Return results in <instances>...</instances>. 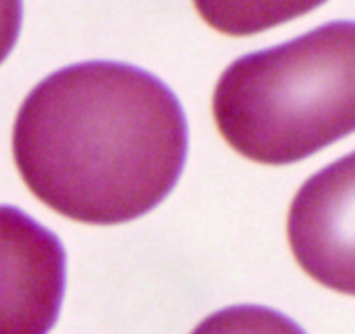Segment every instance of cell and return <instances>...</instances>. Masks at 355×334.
Wrapping results in <instances>:
<instances>
[{
	"instance_id": "6da1fadb",
	"label": "cell",
	"mask_w": 355,
	"mask_h": 334,
	"mask_svg": "<svg viewBox=\"0 0 355 334\" xmlns=\"http://www.w3.org/2000/svg\"><path fill=\"white\" fill-rule=\"evenodd\" d=\"M12 152L28 189L71 220L116 225L179 180L187 123L172 90L130 64L90 61L42 80L21 104Z\"/></svg>"
},
{
	"instance_id": "7a4b0ae2",
	"label": "cell",
	"mask_w": 355,
	"mask_h": 334,
	"mask_svg": "<svg viewBox=\"0 0 355 334\" xmlns=\"http://www.w3.org/2000/svg\"><path fill=\"white\" fill-rule=\"evenodd\" d=\"M218 132L263 165L302 161L355 132V21L243 55L214 92Z\"/></svg>"
},
{
	"instance_id": "3957f363",
	"label": "cell",
	"mask_w": 355,
	"mask_h": 334,
	"mask_svg": "<svg viewBox=\"0 0 355 334\" xmlns=\"http://www.w3.org/2000/svg\"><path fill=\"white\" fill-rule=\"evenodd\" d=\"M288 239L312 279L355 297V152L300 187L288 215Z\"/></svg>"
},
{
	"instance_id": "277c9868",
	"label": "cell",
	"mask_w": 355,
	"mask_h": 334,
	"mask_svg": "<svg viewBox=\"0 0 355 334\" xmlns=\"http://www.w3.org/2000/svg\"><path fill=\"white\" fill-rule=\"evenodd\" d=\"M66 253L58 236L0 206V334H47L58 321Z\"/></svg>"
},
{
	"instance_id": "5b68a950",
	"label": "cell",
	"mask_w": 355,
	"mask_h": 334,
	"mask_svg": "<svg viewBox=\"0 0 355 334\" xmlns=\"http://www.w3.org/2000/svg\"><path fill=\"white\" fill-rule=\"evenodd\" d=\"M324 2L326 0H194V7L214 30L231 37H248L297 19Z\"/></svg>"
},
{
	"instance_id": "8992f818",
	"label": "cell",
	"mask_w": 355,
	"mask_h": 334,
	"mask_svg": "<svg viewBox=\"0 0 355 334\" xmlns=\"http://www.w3.org/2000/svg\"><path fill=\"white\" fill-rule=\"evenodd\" d=\"M191 334H305V331L272 308L238 305L211 314Z\"/></svg>"
},
{
	"instance_id": "52a82bcc",
	"label": "cell",
	"mask_w": 355,
	"mask_h": 334,
	"mask_svg": "<svg viewBox=\"0 0 355 334\" xmlns=\"http://www.w3.org/2000/svg\"><path fill=\"white\" fill-rule=\"evenodd\" d=\"M23 19L21 0H0V62L9 55L19 37Z\"/></svg>"
}]
</instances>
